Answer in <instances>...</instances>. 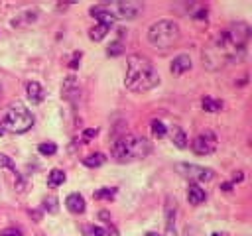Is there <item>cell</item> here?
I'll return each mask as SVG.
<instances>
[{
	"label": "cell",
	"mask_w": 252,
	"mask_h": 236,
	"mask_svg": "<svg viewBox=\"0 0 252 236\" xmlns=\"http://www.w3.org/2000/svg\"><path fill=\"white\" fill-rule=\"evenodd\" d=\"M250 39L248 24L236 22L224 28L215 35V39L203 51V61L211 71L220 69L222 65L238 63L246 55V45Z\"/></svg>",
	"instance_id": "obj_1"
},
{
	"label": "cell",
	"mask_w": 252,
	"mask_h": 236,
	"mask_svg": "<svg viewBox=\"0 0 252 236\" xmlns=\"http://www.w3.org/2000/svg\"><path fill=\"white\" fill-rule=\"evenodd\" d=\"M159 75L154 67V63L144 57V55H130L126 61V75H124V85L132 92H148L154 87H158Z\"/></svg>",
	"instance_id": "obj_2"
},
{
	"label": "cell",
	"mask_w": 252,
	"mask_h": 236,
	"mask_svg": "<svg viewBox=\"0 0 252 236\" xmlns=\"http://www.w3.org/2000/svg\"><path fill=\"white\" fill-rule=\"evenodd\" d=\"M112 157L120 163L124 161H134V159H144L146 155H150L152 151V144L142 138V136H134V134H128V136H122L118 140L112 142Z\"/></svg>",
	"instance_id": "obj_3"
},
{
	"label": "cell",
	"mask_w": 252,
	"mask_h": 236,
	"mask_svg": "<svg viewBox=\"0 0 252 236\" xmlns=\"http://www.w3.org/2000/svg\"><path fill=\"white\" fill-rule=\"evenodd\" d=\"M179 26L173 20H158L148 30V39L158 49H167L179 41Z\"/></svg>",
	"instance_id": "obj_4"
},
{
	"label": "cell",
	"mask_w": 252,
	"mask_h": 236,
	"mask_svg": "<svg viewBox=\"0 0 252 236\" xmlns=\"http://www.w3.org/2000/svg\"><path fill=\"white\" fill-rule=\"evenodd\" d=\"M2 126H4L2 130L14 132V134H24L33 126V116L26 104L16 100L6 108L4 116H2Z\"/></svg>",
	"instance_id": "obj_5"
},
{
	"label": "cell",
	"mask_w": 252,
	"mask_h": 236,
	"mask_svg": "<svg viewBox=\"0 0 252 236\" xmlns=\"http://www.w3.org/2000/svg\"><path fill=\"white\" fill-rule=\"evenodd\" d=\"M112 16L116 18H126V20H134L138 18V14L144 10V4L138 0H122V2H110V4H102Z\"/></svg>",
	"instance_id": "obj_6"
},
{
	"label": "cell",
	"mask_w": 252,
	"mask_h": 236,
	"mask_svg": "<svg viewBox=\"0 0 252 236\" xmlns=\"http://www.w3.org/2000/svg\"><path fill=\"white\" fill-rule=\"evenodd\" d=\"M217 142H219L217 140V134L211 132V130H205V132H201L199 136L193 138L191 149L197 155H209V153H213L217 149Z\"/></svg>",
	"instance_id": "obj_7"
},
{
	"label": "cell",
	"mask_w": 252,
	"mask_h": 236,
	"mask_svg": "<svg viewBox=\"0 0 252 236\" xmlns=\"http://www.w3.org/2000/svg\"><path fill=\"white\" fill-rule=\"evenodd\" d=\"M175 167L183 177L193 179V181H211L215 177V171L211 167H203L195 163H177Z\"/></svg>",
	"instance_id": "obj_8"
},
{
	"label": "cell",
	"mask_w": 252,
	"mask_h": 236,
	"mask_svg": "<svg viewBox=\"0 0 252 236\" xmlns=\"http://www.w3.org/2000/svg\"><path fill=\"white\" fill-rule=\"evenodd\" d=\"M26 92H28V98L32 100V104H39L45 98V90L41 88V85L37 81H30L26 85Z\"/></svg>",
	"instance_id": "obj_9"
},
{
	"label": "cell",
	"mask_w": 252,
	"mask_h": 236,
	"mask_svg": "<svg viewBox=\"0 0 252 236\" xmlns=\"http://www.w3.org/2000/svg\"><path fill=\"white\" fill-rule=\"evenodd\" d=\"M65 206H67L69 212H73V214H83V212H85V199H83L79 193H71V195L65 199Z\"/></svg>",
	"instance_id": "obj_10"
},
{
	"label": "cell",
	"mask_w": 252,
	"mask_h": 236,
	"mask_svg": "<svg viewBox=\"0 0 252 236\" xmlns=\"http://www.w3.org/2000/svg\"><path fill=\"white\" fill-rule=\"evenodd\" d=\"M79 92H81V88H79L77 79H75V77H67L65 83H63V87H61V94H63V98L73 100L75 96H79Z\"/></svg>",
	"instance_id": "obj_11"
},
{
	"label": "cell",
	"mask_w": 252,
	"mask_h": 236,
	"mask_svg": "<svg viewBox=\"0 0 252 236\" xmlns=\"http://www.w3.org/2000/svg\"><path fill=\"white\" fill-rule=\"evenodd\" d=\"M171 73L173 75H181V73H185V71H189L191 69V57L189 55H177L175 59H173V63H171Z\"/></svg>",
	"instance_id": "obj_12"
},
{
	"label": "cell",
	"mask_w": 252,
	"mask_h": 236,
	"mask_svg": "<svg viewBox=\"0 0 252 236\" xmlns=\"http://www.w3.org/2000/svg\"><path fill=\"white\" fill-rule=\"evenodd\" d=\"M205 199H207L205 191H203L197 183H189V187H187V201H189L191 205H201Z\"/></svg>",
	"instance_id": "obj_13"
},
{
	"label": "cell",
	"mask_w": 252,
	"mask_h": 236,
	"mask_svg": "<svg viewBox=\"0 0 252 236\" xmlns=\"http://www.w3.org/2000/svg\"><path fill=\"white\" fill-rule=\"evenodd\" d=\"M35 20H37V10H28V12L16 16V18L12 20V26H14V28H26V26L33 24Z\"/></svg>",
	"instance_id": "obj_14"
},
{
	"label": "cell",
	"mask_w": 252,
	"mask_h": 236,
	"mask_svg": "<svg viewBox=\"0 0 252 236\" xmlns=\"http://www.w3.org/2000/svg\"><path fill=\"white\" fill-rule=\"evenodd\" d=\"M91 14L98 20V24H106V26H112V22H114V16L100 4V6H93L91 8Z\"/></svg>",
	"instance_id": "obj_15"
},
{
	"label": "cell",
	"mask_w": 252,
	"mask_h": 236,
	"mask_svg": "<svg viewBox=\"0 0 252 236\" xmlns=\"http://www.w3.org/2000/svg\"><path fill=\"white\" fill-rule=\"evenodd\" d=\"M171 142L179 148V149H185L189 144H187V136H185V132L179 128V126H173V130H171Z\"/></svg>",
	"instance_id": "obj_16"
},
{
	"label": "cell",
	"mask_w": 252,
	"mask_h": 236,
	"mask_svg": "<svg viewBox=\"0 0 252 236\" xmlns=\"http://www.w3.org/2000/svg\"><path fill=\"white\" fill-rule=\"evenodd\" d=\"M65 179H67V175L61 169H51L49 175H47V185L49 187H59V185L65 183Z\"/></svg>",
	"instance_id": "obj_17"
},
{
	"label": "cell",
	"mask_w": 252,
	"mask_h": 236,
	"mask_svg": "<svg viewBox=\"0 0 252 236\" xmlns=\"http://www.w3.org/2000/svg\"><path fill=\"white\" fill-rule=\"evenodd\" d=\"M108 31H110V26H106V24H98V26L91 28L89 37H91L93 41H100L102 37H106V33H108Z\"/></svg>",
	"instance_id": "obj_18"
},
{
	"label": "cell",
	"mask_w": 252,
	"mask_h": 236,
	"mask_svg": "<svg viewBox=\"0 0 252 236\" xmlns=\"http://www.w3.org/2000/svg\"><path fill=\"white\" fill-rule=\"evenodd\" d=\"M104 161H106V157H104V153H100V151H96V153H91V155L83 157V163H85L87 167H100Z\"/></svg>",
	"instance_id": "obj_19"
},
{
	"label": "cell",
	"mask_w": 252,
	"mask_h": 236,
	"mask_svg": "<svg viewBox=\"0 0 252 236\" xmlns=\"http://www.w3.org/2000/svg\"><path fill=\"white\" fill-rule=\"evenodd\" d=\"M201 104H203V110H207V112H219L222 108V102L220 100H215L211 96H205Z\"/></svg>",
	"instance_id": "obj_20"
},
{
	"label": "cell",
	"mask_w": 252,
	"mask_h": 236,
	"mask_svg": "<svg viewBox=\"0 0 252 236\" xmlns=\"http://www.w3.org/2000/svg\"><path fill=\"white\" fill-rule=\"evenodd\" d=\"M114 195H116V189L114 187H102V189L94 191V199H98V201H102V199L110 201V199H114Z\"/></svg>",
	"instance_id": "obj_21"
},
{
	"label": "cell",
	"mask_w": 252,
	"mask_h": 236,
	"mask_svg": "<svg viewBox=\"0 0 252 236\" xmlns=\"http://www.w3.org/2000/svg\"><path fill=\"white\" fill-rule=\"evenodd\" d=\"M152 134H154L156 138H163V136L167 134L165 124H163V122H159V120H154V122H152Z\"/></svg>",
	"instance_id": "obj_22"
},
{
	"label": "cell",
	"mask_w": 252,
	"mask_h": 236,
	"mask_svg": "<svg viewBox=\"0 0 252 236\" xmlns=\"http://www.w3.org/2000/svg\"><path fill=\"white\" fill-rule=\"evenodd\" d=\"M83 234L85 236H104V228L94 226V224H85L83 226Z\"/></svg>",
	"instance_id": "obj_23"
},
{
	"label": "cell",
	"mask_w": 252,
	"mask_h": 236,
	"mask_svg": "<svg viewBox=\"0 0 252 236\" xmlns=\"http://www.w3.org/2000/svg\"><path fill=\"white\" fill-rule=\"evenodd\" d=\"M57 203H59L57 197H45L41 205H43V210H47V212H57V208H59Z\"/></svg>",
	"instance_id": "obj_24"
},
{
	"label": "cell",
	"mask_w": 252,
	"mask_h": 236,
	"mask_svg": "<svg viewBox=\"0 0 252 236\" xmlns=\"http://www.w3.org/2000/svg\"><path fill=\"white\" fill-rule=\"evenodd\" d=\"M37 151H39L41 155H53V153L57 151V146H55L53 142H47V144H39V146H37Z\"/></svg>",
	"instance_id": "obj_25"
},
{
	"label": "cell",
	"mask_w": 252,
	"mask_h": 236,
	"mask_svg": "<svg viewBox=\"0 0 252 236\" xmlns=\"http://www.w3.org/2000/svg\"><path fill=\"white\" fill-rule=\"evenodd\" d=\"M106 53H108L110 57H118V55H122V53H124V47H122V43H120V41H112V43L108 45Z\"/></svg>",
	"instance_id": "obj_26"
},
{
	"label": "cell",
	"mask_w": 252,
	"mask_h": 236,
	"mask_svg": "<svg viewBox=\"0 0 252 236\" xmlns=\"http://www.w3.org/2000/svg\"><path fill=\"white\" fill-rule=\"evenodd\" d=\"M0 167H6V169H10V171L16 173V165H14V161H12L8 155H4V153H0Z\"/></svg>",
	"instance_id": "obj_27"
},
{
	"label": "cell",
	"mask_w": 252,
	"mask_h": 236,
	"mask_svg": "<svg viewBox=\"0 0 252 236\" xmlns=\"http://www.w3.org/2000/svg\"><path fill=\"white\" fill-rule=\"evenodd\" d=\"M0 236H22V230L20 228H4L0 232Z\"/></svg>",
	"instance_id": "obj_28"
},
{
	"label": "cell",
	"mask_w": 252,
	"mask_h": 236,
	"mask_svg": "<svg viewBox=\"0 0 252 236\" xmlns=\"http://www.w3.org/2000/svg\"><path fill=\"white\" fill-rule=\"evenodd\" d=\"M98 134V130L96 128H89V130H85L83 132V140H91V138H94Z\"/></svg>",
	"instance_id": "obj_29"
},
{
	"label": "cell",
	"mask_w": 252,
	"mask_h": 236,
	"mask_svg": "<svg viewBox=\"0 0 252 236\" xmlns=\"http://www.w3.org/2000/svg\"><path fill=\"white\" fill-rule=\"evenodd\" d=\"M79 61H81V51L73 55V59H71V63H69V65H71V69H77V67H79Z\"/></svg>",
	"instance_id": "obj_30"
},
{
	"label": "cell",
	"mask_w": 252,
	"mask_h": 236,
	"mask_svg": "<svg viewBox=\"0 0 252 236\" xmlns=\"http://www.w3.org/2000/svg\"><path fill=\"white\" fill-rule=\"evenodd\" d=\"M244 179V175H242V171H236L234 175H232V181H242Z\"/></svg>",
	"instance_id": "obj_31"
},
{
	"label": "cell",
	"mask_w": 252,
	"mask_h": 236,
	"mask_svg": "<svg viewBox=\"0 0 252 236\" xmlns=\"http://www.w3.org/2000/svg\"><path fill=\"white\" fill-rule=\"evenodd\" d=\"M220 189H222V191H232V183H222Z\"/></svg>",
	"instance_id": "obj_32"
},
{
	"label": "cell",
	"mask_w": 252,
	"mask_h": 236,
	"mask_svg": "<svg viewBox=\"0 0 252 236\" xmlns=\"http://www.w3.org/2000/svg\"><path fill=\"white\" fill-rule=\"evenodd\" d=\"M146 236H159V234H156V232H148Z\"/></svg>",
	"instance_id": "obj_33"
},
{
	"label": "cell",
	"mask_w": 252,
	"mask_h": 236,
	"mask_svg": "<svg viewBox=\"0 0 252 236\" xmlns=\"http://www.w3.org/2000/svg\"><path fill=\"white\" fill-rule=\"evenodd\" d=\"M2 134H4V130H2V126H0V136H2Z\"/></svg>",
	"instance_id": "obj_34"
},
{
	"label": "cell",
	"mask_w": 252,
	"mask_h": 236,
	"mask_svg": "<svg viewBox=\"0 0 252 236\" xmlns=\"http://www.w3.org/2000/svg\"><path fill=\"white\" fill-rule=\"evenodd\" d=\"M187 236H189V234H187Z\"/></svg>",
	"instance_id": "obj_35"
}]
</instances>
